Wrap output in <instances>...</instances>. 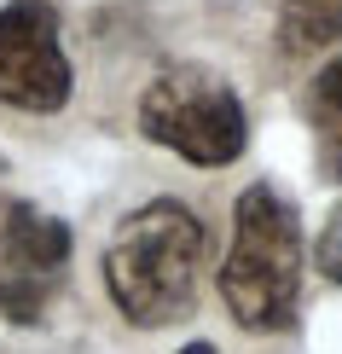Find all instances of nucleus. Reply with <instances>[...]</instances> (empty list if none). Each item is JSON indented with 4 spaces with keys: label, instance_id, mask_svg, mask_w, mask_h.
I'll return each instance as SVG.
<instances>
[{
    "label": "nucleus",
    "instance_id": "obj_1",
    "mask_svg": "<svg viewBox=\"0 0 342 354\" xmlns=\"http://www.w3.org/2000/svg\"><path fill=\"white\" fill-rule=\"evenodd\" d=\"M203 268V221L174 198L133 209L105 250V290L128 314V326H169L198 297Z\"/></svg>",
    "mask_w": 342,
    "mask_h": 354
},
{
    "label": "nucleus",
    "instance_id": "obj_5",
    "mask_svg": "<svg viewBox=\"0 0 342 354\" xmlns=\"http://www.w3.org/2000/svg\"><path fill=\"white\" fill-rule=\"evenodd\" d=\"M70 268V227L35 203H0V314L35 326Z\"/></svg>",
    "mask_w": 342,
    "mask_h": 354
},
{
    "label": "nucleus",
    "instance_id": "obj_9",
    "mask_svg": "<svg viewBox=\"0 0 342 354\" xmlns=\"http://www.w3.org/2000/svg\"><path fill=\"white\" fill-rule=\"evenodd\" d=\"M180 354H215V348H209V343H191V348H180Z\"/></svg>",
    "mask_w": 342,
    "mask_h": 354
},
{
    "label": "nucleus",
    "instance_id": "obj_2",
    "mask_svg": "<svg viewBox=\"0 0 342 354\" xmlns=\"http://www.w3.org/2000/svg\"><path fill=\"white\" fill-rule=\"evenodd\" d=\"M227 314L244 331H285L302 302V227L273 186H249L232 209V250L220 268Z\"/></svg>",
    "mask_w": 342,
    "mask_h": 354
},
{
    "label": "nucleus",
    "instance_id": "obj_3",
    "mask_svg": "<svg viewBox=\"0 0 342 354\" xmlns=\"http://www.w3.org/2000/svg\"><path fill=\"white\" fill-rule=\"evenodd\" d=\"M140 128H145V140L169 145V151H180L186 163H203V169L232 163V157L244 151V140H249L238 93L220 76L198 70V64L162 70V76L145 87Z\"/></svg>",
    "mask_w": 342,
    "mask_h": 354
},
{
    "label": "nucleus",
    "instance_id": "obj_4",
    "mask_svg": "<svg viewBox=\"0 0 342 354\" xmlns=\"http://www.w3.org/2000/svg\"><path fill=\"white\" fill-rule=\"evenodd\" d=\"M70 58L58 41L53 0H6L0 6V105L12 111H58L70 99Z\"/></svg>",
    "mask_w": 342,
    "mask_h": 354
},
{
    "label": "nucleus",
    "instance_id": "obj_6",
    "mask_svg": "<svg viewBox=\"0 0 342 354\" xmlns=\"http://www.w3.org/2000/svg\"><path fill=\"white\" fill-rule=\"evenodd\" d=\"M307 122H314V145H319V174L325 180H342V58H331L314 76Z\"/></svg>",
    "mask_w": 342,
    "mask_h": 354
},
{
    "label": "nucleus",
    "instance_id": "obj_8",
    "mask_svg": "<svg viewBox=\"0 0 342 354\" xmlns=\"http://www.w3.org/2000/svg\"><path fill=\"white\" fill-rule=\"evenodd\" d=\"M319 273L331 279V285H342V203L331 209V221H325V232H319Z\"/></svg>",
    "mask_w": 342,
    "mask_h": 354
},
{
    "label": "nucleus",
    "instance_id": "obj_7",
    "mask_svg": "<svg viewBox=\"0 0 342 354\" xmlns=\"http://www.w3.org/2000/svg\"><path fill=\"white\" fill-rule=\"evenodd\" d=\"M278 35L290 53H314L342 41V0H285L278 6Z\"/></svg>",
    "mask_w": 342,
    "mask_h": 354
}]
</instances>
